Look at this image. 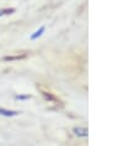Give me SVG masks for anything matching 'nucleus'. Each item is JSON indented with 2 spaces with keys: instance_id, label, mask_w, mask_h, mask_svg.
I'll return each mask as SVG.
<instances>
[{
  "instance_id": "nucleus-3",
  "label": "nucleus",
  "mask_w": 139,
  "mask_h": 146,
  "mask_svg": "<svg viewBox=\"0 0 139 146\" xmlns=\"http://www.w3.org/2000/svg\"><path fill=\"white\" fill-rule=\"evenodd\" d=\"M43 31H45V27H41L38 31H36V32H35V35H32V36H31V38H32V40L37 38L38 36H41V35H42V32H43Z\"/></svg>"
},
{
  "instance_id": "nucleus-2",
  "label": "nucleus",
  "mask_w": 139,
  "mask_h": 146,
  "mask_svg": "<svg viewBox=\"0 0 139 146\" xmlns=\"http://www.w3.org/2000/svg\"><path fill=\"white\" fill-rule=\"evenodd\" d=\"M74 131L76 135H80V136H87V129L85 127H75Z\"/></svg>"
},
{
  "instance_id": "nucleus-1",
  "label": "nucleus",
  "mask_w": 139,
  "mask_h": 146,
  "mask_svg": "<svg viewBox=\"0 0 139 146\" xmlns=\"http://www.w3.org/2000/svg\"><path fill=\"white\" fill-rule=\"evenodd\" d=\"M19 113L17 111H12V110H8V109L4 108H0V115H4V116H15Z\"/></svg>"
}]
</instances>
